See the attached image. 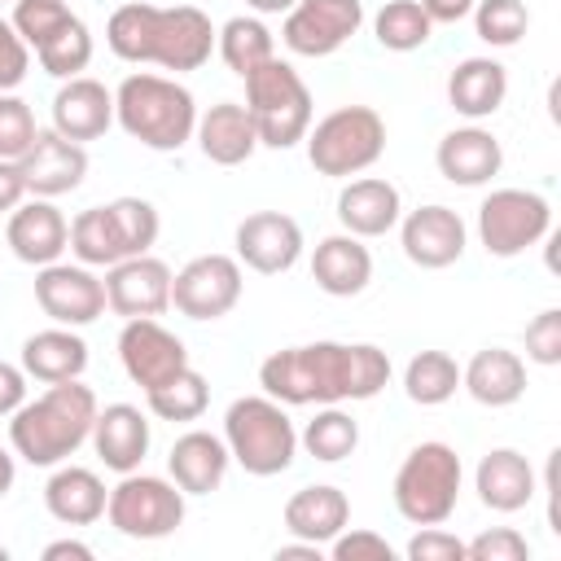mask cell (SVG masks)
<instances>
[{
	"instance_id": "8992f818",
	"label": "cell",
	"mask_w": 561,
	"mask_h": 561,
	"mask_svg": "<svg viewBox=\"0 0 561 561\" xmlns=\"http://www.w3.org/2000/svg\"><path fill=\"white\" fill-rule=\"evenodd\" d=\"M460 482H465V465L456 456V447L430 438V443H416L403 465L394 469V508L403 522L412 526H443L451 513H456V500H460Z\"/></svg>"
},
{
	"instance_id": "4dcf8cb0",
	"label": "cell",
	"mask_w": 561,
	"mask_h": 561,
	"mask_svg": "<svg viewBox=\"0 0 561 561\" xmlns=\"http://www.w3.org/2000/svg\"><path fill=\"white\" fill-rule=\"evenodd\" d=\"M460 386L469 390V399H478L482 408H508L526 394V364L517 351L504 346H486L478 351L465 368H460Z\"/></svg>"
},
{
	"instance_id": "7a4b0ae2",
	"label": "cell",
	"mask_w": 561,
	"mask_h": 561,
	"mask_svg": "<svg viewBox=\"0 0 561 561\" xmlns=\"http://www.w3.org/2000/svg\"><path fill=\"white\" fill-rule=\"evenodd\" d=\"M105 44L114 57L131 66H162V70H202L215 53V26L197 4H175L158 9L145 0L118 4L105 22Z\"/></svg>"
},
{
	"instance_id": "7dc6e473",
	"label": "cell",
	"mask_w": 561,
	"mask_h": 561,
	"mask_svg": "<svg viewBox=\"0 0 561 561\" xmlns=\"http://www.w3.org/2000/svg\"><path fill=\"white\" fill-rule=\"evenodd\" d=\"M408 561H465V539L443 526H421L408 539Z\"/></svg>"
},
{
	"instance_id": "484cf974",
	"label": "cell",
	"mask_w": 561,
	"mask_h": 561,
	"mask_svg": "<svg viewBox=\"0 0 561 561\" xmlns=\"http://www.w3.org/2000/svg\"><path fill=\"white\" fill-rule=\"evenodd\" d=\"M193 140H197L202 158L215 162V167H241L259 149L254 118H250V110L241 101H219L206 114H197Z\"/></svg>"
},
{
	"instance_id": "11a10c76",
	"label": "cell",
	"mask_w": 561,
	"mask_h": 561,
	"mask_svg": "<svg viewBox=\"0 0 561 561\" xmlns=\"http://www.w3.org/2000/svg\"><path fill=\"white\" fill-rule=\"evenodd\" d=\"M13 478H18V465H13V451L0 447V500L13 491Z\"/></svg>"
},
{
	"instance_id": "4fadbf2b",
	"label": "cell",
	"mask_w": 561,
	"mask_h": 561,
	"mask_svg": "<svg viewBox=\"0 0 561 561\" xmlns=\"http://www.w3.org/2000/svg\"><path fill=\"white\" fill-rule=\"evenodd\" d=\"M35 302L53 324L83 329L105 316V280L83 263H44L35 272Z\"/></svg>"
},
{
	"instance_id": "74e56055",
	"label": "cell",
	"mask_w": 561,
	"mask_h": 561,
	"mask_svg": "<svg viewBox=\"0 0 561 561\" xmlns=\"http://www.w3.org/2000/svg\"><path fill=\"white\" fill-rule=\"evenodd\" d=\"M145 403L158 421H197L210 403V386L197 368H180L175 377H167L162 386L145 390Z\"/></svg>"
},
{
	"instance_id": "f546056e",
	"label": "cell",
	"mask_w": 561,
	"mask_h": 561,
	"mask_svg": "<svg viewBox=\"0 0 561 561\" xmlns=\"http://www.w3.org/2000/svg\"><path fill=\"white\" fill-rule=\"evenodd\" d=\"M508 96V70L495 57H465L447 75V101L469 123L491 118Z\"/></svg>"
},
{
	"instance_id": "30bf717a",
	"label": "cell",
	"mask_w": 561,
	"mask_h": 561,
	"mask_svg": "<svg viewBox=\"0 0 561 561\" xmlns=\"http://www.w3.org/2000/svg\"><path fill=\"white\" fill-rule=\"evenodd\" d=\"M552 232V206L535 188H491L478 206V241L491 259H517Z\"/></svg>"
},
{
	"instance_id": "bcb514c9",
	"label": "cell",
	"mask_w": 561,
	"mask_h": 561,
	"mask_svg": "<svg viewBox=\"0 0 561 561\" xmlns=\"http://www.w3.org/2000/svg\"><path fill=\"white\" fill-rule=\"evenodd\" d=\"M324 548L333 561H394V548L377 530H342Z\"/></svg>"
},
{
	"instance_id": "680465c9",
	"label": "cell",
	"mask_w": 561,
	"mask_h": 561,
	"mask_svg": "<svg viewBox=\"0 0 561 561\" xmlns=\"http://www.w3.org/2000/svg\"><path fill=\"white\" fill-rule=\"evenodd\" d=\"M0 4H4V0H0Z\"/></svg>"
},
{
	"instance_id": "d4e9b609",
	"label": "cell",
	"mask_w": 561,
	"mask_h": 561,
	"mask_svg": "<svg viewBox=\"0 0 561 561\" xmlns=\"http://www.w3.org/2000/svg\"><path fill=\"white\" fill-rule=\"evenodd\" d=\"M228 443L219 434H206V430H188L171 443V456H167V473L171 482L184 491V495H210L224 486L228 478Z\"/></svg>"
},
{
	"instance_id": "b9f144b4",
	"label": "cell",
	"mask_w": 561,
	"mask_h": 561,
	"mask_svg": "<svg viewBox=\"0 0 561 561\" xmlns=\"http://www.w3.org/2000/svg\"><path fill=\"white\" fill-rule=\"evenodd\" d=\"M39 127H35V114L22 96L13 92H0V158L4 162H22L26 149L35 145Z\"/></svg>"
},
{
	"instance_id": "7c38bea8",
	"label": "cell",
	"mask_w": 561,
	"mask_h": 561,
	"mask_svg": "<svg viewBox=\"0 0 561 561\" xmlns=\"http://www.w3.org/2000/svg\"><path fill=\"white\" fill-rule=\"evenodd\" d=\"M364 26V0H298L280 22V44L294 57H329Z\"/></svg>"
},
{
	"instance_id": "5b68a950",
	"label": "cell",
	"mask_w": 561,
	"mask_h": 561,
	"mask_svg": "<svg viewBox=\"0 0 561 561\" xmlns=\"http://www.w3.org/2000/svg\"><path fill=\"white\" fill-rule=\"evenodd\" d=\"M219 438L228 443V456L254 478H276L298 456V430H294L285 403H276L272 394L232 399L228 412H224V434Z\"/></svg>"
},
{
	"instance_id": "836d02e7",
	"label": "cell",
	"mask_w": 561,
	"mask_h": 561,
	"mask_svg": "<svg viewBox=\"0 0 561 561\" xmlns=\"http://www.w3.org/2000/svg\"><path fill=\"white\" fill-rule=\"evenodd\" d=\"M215 48H219V57H224V66L232 70V75H250V70H259L267 57H276V39H272V31L263 26V18H254V13H241V18H228L219 31H215Z\"/></svg>"
},
{
	"instance_id": "f907efd6",
	"label": "cell",
	"mask_w": 561,
	"mask_h": 561,
	"mask_svg": "<svg viewBox=\"0 0 561 561\" xmlns=\"http://www.w3.org/2000/svg\"><path fill=\"white\" fill-rule=\"evenodd\" d=\"M18 202H26V175L18 162H4L0 158V215L13 210Z\"/></svg>"
},
{
	"instance_id": "7bdbcfd3",
	"label": "cell",
	"mask_w": 561,
	"mask_h": 561,
	"mask_svg": "<svg viewBox=\"0 0 561 561\" xmlns=\"http://www.w3.org/2000/svg\"><path fill=\"white\" fill-rule=\"evenodd\" d=\"M70 18L66 0H13V31L26 39V48H39L61 22Z\"/></svg>"
},
{
	"instance_id": "83f0119b",
	"label": "cell",
	"mask_w": 561,
	"mask_h": 561,
	"mask_svg": "<svg viewBox=\"0 0 561 561\" xmlns=\"http://www.w3.org/2000/svg\"><path fill=\"white\" fill-rule=\"evenodd\" d=\"M105 482L96 469H83V465H53L48 482H44V508L61 522V526H92L105 517Z\"/></svg>"
},
{
	"instance_id": "ba28073f",
	"label": "cell",
	"mask_w": 561,
	"mask_h": 561,
	"mask_svg": "<svg viewBox=\"0 0 561 561\" xmlns=\"http://www.w3.org/2000/svg\"><path fill=\"white\" fill-rule=\"evenodd\" d=\"M307 162L320 175L346 180L368 171L386 153V123L373 105H337L316 127H307Z\"/></svg>"
},
{
	"instance_id": "681fc988",
	"label": "cell",
	"mask_w": 561,
	"mask_h": 561,
	"mask_svg": "<svg viewBox=\"0 0 561 561\" xmlns=\"http://www.w3.org/2000/svg\"><path fill=\"white\" fill-rule=\"evenodd\" d=\"M26 403V373L22 364L0 359V416H13Z\"/></svg>"
},
{
	"instance_id": "c3c4849f",
	"label": "cell",
	"mask_w": 561,
	"mask_h": 561,
	"mask_svg": "<svg viewBox=\"0 0 561 561\" xmlns=\"http://www.w3.org/2000/svg\"><path fill=\"white\" fill-rule=\"evenodd\" d=\"M31 70V48L26 39L13 31V22L0 18V92H13Z\"/></svg>"
},
{
	"instance_id": "e575fe53",
	"label": "cell",
	"mask_w": 561,
	"mask_h": 561,
	"mask_svg": "<svg viewBox=\"0 0 561 561\" xmlns=\"http://www.w3.org/2000/svg\"><path fill=\"white\" fill-rule=\"evenodd\" d=\"M460 390V364L447 351H416L403 368V394L421 408H438Z\"/></svg>"
},
{
	"instance_id": "7402d4cb",
	"label": "cell",
	"mask_w": 561,
	"mask_h": 561,
	"mask_svg": "<svg viewBox=\"0 0 561 561\" xmlns=\"http://www.w3.org/2000/svg\"><path fill=\"white\" fill-rule=\"evenodd\" d=\"M399 215H403V197L381 175H359V180L342 184V193H337V224H342V232H351L359 241L386 237L390 228H399Z\"/></svg>"
},
{
	"instance_id": "ac0fdd59",
	"label": "cell",
	"mask_w": 561,
	"mask_h": 561,
	"mask_svg": "<svg viewBox=\"0 0 561 561\" xmlns=\"http://www.w3.org/2000/svg\"><path fill=\"white\" fill-rule=\"evenodd\" d=\"M4 241L22 263L44 267V263H57L61 250H70V224L53 206V197H26L9 210Z\"/></svg>"
},
{
	"instance_id": "816d5d0a",
	"label": "cell",
	"mask_w": 561,
	"mask_h": 561,
	"mask_svg": "<svg viewBox=\"0 0 561 561\" xmlns=\"http://www.w3.org/2000/svg\"><path fill=\"white\" fill-rule=\"evenodd\" d=\"M421 9H425V18L438 26H451V22H460V18H469L473 13V0H416Z\"/></svg>"
},
{
	"instance_id": "d6986e66",
	"label": "cell",
	"mask_w": 561,
	"mask_h": 561,
	"mask_svg": "<svg viewBox=\"0 0 561 561\" xmlns=\"http://www.w3.org/2000/svg\"><path fill=\"white\" fill-rule=\"evenodd\" d=\"M26 175V193L31 197H61L75 193L88 175V149L79 140H66L61 131H39L35 145L26 149V158L18 162Z\"/></svg>"
},
{
	"instance_id": "277c9868",
	"label": "cell",
	"mask_w": 561,
	"mask_h": 561,
	"mask_svg": "<svg viewBox=\"0 0 561 561\" xmlns=\"http://www.w3.org/2000/svg\"><path fill=\"white\" fill-rule=\"evenodd\" d=\"M114 123L153 153H175L193 140L197 101L184 83L167 75L136 70L114 88Z\"/></svg>"
},
{
	"instance_id": "e0dca14e",
	"label": "cell",
	"mask_w": 561,
	"mask_h": 561,
	"mask_svg": "<svg viewBox=\"0 0 561 561\" xmlns=\"http://www.w3.org/2000/svg\"><path fill=\"white\" fill-rule=\"evenodd\" d=\"M171 267L153 254H131L105 267V307L123 320L162 316L171 307Z\"/></svg>"
},
{
	"instance_id": "4316f807",
	"label": "cell",
	"mask_w": 561,
	"mask_h": 561,
	"mask_svg": "<svg viewBox=\"0 0 561 561\" xmlns=\"http://www.w3.org/2000/svg\"><path fill=\"white\" fill-rule=\"evenodd\" d=\"M311 280L329 294V298H355L368 289L373 280V254L359 237L351 232H333L324 241H316L311 250Z\"/></svg>"
},
{
	"instance_id": "60d3db41",
	"label": "cell",
	"mask_w": 561,
	"mask_h": 561,
	"mask_svg": "<svg viewBox=\"0 0 561 561\" xmlns=\"http://www.w3.org/2000/svg\"><path fill=\"white\" fill-rule=\"evenodd\" d=\"M110 215H114V224H118V237H123V245H127V259L153 250V241H158V232H162V219H158L153 202H145V197H114V202H110Z\"/></svg>"
},
{
	"instance_id": "f5cc1de1",
	"label": "cell",
	"mask_w": 561,
	"mask_h": 561,
	"mask_svg": "<svg viewBox=\"0 0 561 561\" xmlns=\"http://www.w3.org/2000/svg\"><path fill=\"white\" fill-rule=\"evenodd\" d=\"M92 557L96 552L88 543H79V539H57V543L44 548V561H92Z\"/></svg>"
},
{
	"instance_id": "d6a6232c",
	"label": "cell",
	"mask_w": 561,
	"mask_h": 561,
	"mask_svg": "<svg viewBox=\"0 0 561 561\" xmlns=\"http://www.w3.org/2000/svg\"><path fill=\"white\" fill-rule=\"evenodd\" d=\"M70 254L83 263V267H114L118 259H127V245L118 237V224L110 215V202L105 206H88L70 219Z\"/></svg>"
},
{
	"instance_id": "1f68e13d",
	"label": "cell",
	"mask_w": 561,
	"mask_h": 561,
	"mask_svg": "<svg viewBox=\"0 0 561 561\" xmlns=\"http://www.w3.org/2000/svg\"><path fill=\"white\" fill-rule=\"evenodd\" d=\"M83 368H88V342L66 324L39 329L22 342V373L44 386L75 381V377H83Z\"/></svg>"
},
{
	"instance_id": "6da1fadb",
	"label": "cell",
	"mask_w": 561,
	"mask_h": 561,
	"mask_svg": "<svg viewBox=\"0 0 561 561\" xmlns=\"http://www.w3.org/2000/svg\"><path fill=\"white\" fill-rule=\"evenodd\" d=\"M390 381V355L373 342H307L272 351L259 364V386L285 408L359 403Z\"/></svg>"
},
{
	"instance_id": "f35d334b",
	"label": "cell",
	"mask_w": 561,
	"mask_h": 561,
	"mask_svg": "<svg viewBox=\"0 0 561 561\" xmlns=\"http://www.w3.org/2000/svg\"><path fill=\"white\" fill-rule=\"evenodd\" d=\"M35 57H39L44 75H53V79H75V75H83L88 61H92V31L83 26V18L70 13V18L35 48Z\"/></svg>"
},
{
	"instance_id": "f1b7e54d",
	"label": "cell",
	"mask_w": 561,
	"mask_h": 561,
	"mask_svg": "<svg viewBox=\"0 0 561 561\" xmlns=\"http://www.w3.org/2000/svg\"><path fill=\"white\" fill-rule=\"evenodd\" d=\"M285 530L294 539H307V543H329L333 535L346 530L351 522V500L346 491L329 486V482H316V486H298L289 500H285Z\"/></svg>"
},
{
	"instance_id": "6f0895ef",
	"label": "cell",
	"mask_w": 561,
	"mask_h": 561,
	"mask_svg": "<svg viewBox=\"0 0 561 561\" xmlns=\"http://www.w3.org/2000/svg\"><path fill=\"white\" fill-rule=\"evenodd\" d=\"M0 561H9V548H4V543H0Z\"/></svg>"
},
{
	"instance_id": "9c48e42d",
	"label": "cell",
	"mask_w": 561,
	"mask_h": 561,
	"mask_svg": "<svg viewBox=\"0 0 561 561\" xmlns=\"http://www.w3.org/2000/svg\"><path fill=\"white\" fill-rule=\"evenodd\" d=\"M105 522L127 539H167L184 526V491L158 473H123L110 486Z\"/></svg>"
},
{
	"instance_id": "52a82bcc",
	"label": "cell",
	"mask_w": 561,
	"mask_h": 561,
	"mask_svg": "<svg viewBox=\"0 0 561 561\" xmlns=\"http://www.w3.org/2000/svg\"><path fill=\"white\" fill-rule=\"evenodd\" d=\"M245 110L254 118L259 145L294 149L311 127V88L289 61L267 57L259 70L245 75Z\"/></svg>"
},
{
	"instance_id": "5bb4252c",
	"label": "cell",
	"mask_w": 561,
	"mask_h": 561,
	"mask_svg": "<svg viewBox=\"0 0 561 561\" xmlns=\"http://www.w3.org/2000/svg\"><path fill=\"white\" fill-rule=\"evenodd\" d=\"M399 241H403L408 263H416L425 272H438V267L460 263V254L469 245V228L451 206L430 202V206H416V210L399 215Z\"/></svg>"
},
{
	"instance_id": "44dd1931",
	"label": "cell",
	"mask_w": 561,
	"mask_h": 561,
	"mask_svg": "<svg viewBox=\"0 0 561 561\" xmlns=\"http://www.w3.org/2000/svg\"><path fill=\"white\" fill-rule=\"evenodd\" d=\"M434 162H438V175H443L447 184L482 188V184H491V180L500 175L504 149H500V140H495L486 127L469 123V127H456V131H447V136L438 140Z\"/></svg>"
},
{
	"instance_id": "9a60e30c",
	"label": "cell",
	"mask_w": 561,
	"mask_h": 561,
	"mask_svg": "<svg viewBox=\"0 0 561 561\" xmlns=\"http://www.w3.org/2000/svg\"><path fill=\"white\" fill-rule=\"evenodd\" d=\"M118 359H123V373L140 390H153L167 377H175L180 368H188L184 342L167 324H158L153 316H136V320L123 324V333H118Z\"/></svg>"
},
{
	"instance_id": "3957f363",
	"label": "cell",
	"mask_w": 561,
	"mask_h": 561,
	"mask_svg": "<svg viewBox=\"0 0 561 561\" xmlns=\"http://www.w3.org/2000/svg\"><path fill=\"white\" fill-rule=\"evenodd\" d=\"M92 421H96L92 386H83L79 377L53 381L39 399H26L9 416V447H13V456H22L35 469H53L88 443Z\"/></svg>"
},
{
	"instance_id": "ffe728a7",
	"label": "cell",
	"mask_w": 561,
	"mask_h": 561,
	"mask_svg": "<svg viewBox=\"0 0 561 561\" xmlns=\"http://www.w3.org/2000/svg\"><path fill=\"white\" fill-rule=\"evenodd\" d=\"M110 127H114V92L92 75L61 79L53 96V131L83 145V140L105 136Z\"/></svg>"
},
{
	"instance_id": "ab89813d",
	"label": "cell",
	"mask_w": 561,
	"mask_h": 561,
	"mask_svg": "<svg viewBox=\"0 0 561 561\" xmlns=\"http://www.w3.org/2000/svg\"><path fill=\"white\" fill-rule=\"evenodd\" d=\"M473 31L491 48H513L530 31V9L522 0H473Z\"/></svg>"
},
{
	"instance_id": "db71d44e",
	"label": "cell",
	"mask_w": 561,
	"mask_h": 561,
	"mask_svg": "<svg viewBox=\"0 0 561 561\" xmlns=\"http://www.w3.org/2000/svg\"><path fill=\"white\" fill-rule=\"evenodd\" d=\"M276 561H320V543H307V539L280 543L276 548Z\"/></svg>"
},
{
	"instance_id": "ee69618b",
	"label": "cell",
	"mask_w": 561,
	"mask_h": 561,
	"mask_svg": "<svg viewBox=\"0 0 561 561\" xmlns=\"http://www.w3.org/2000/svg\"><path fill=\"white\" fill-rule=\"evenodd\" d=\"M465 557L469 561H530V543L513 526H491L465 543Z\"/></svg>"
},
{
	"instance_id": "8d00e7d4",
	"label": "cell",
	"mask_w": 561,
	"mask_h": 561,
	"mask_svg": "<svg viewBox=\"0 0 561 561\" xmlns=\"http://www.w3.org/2000/svg\"><path fill=\"white\" fill-rule=\"evenodd\" d=\"M373 35L390 53H416V48L430 44L434 22L425 18V9L416 0H386L377 9V18H373Z\"/></svg>"
},
{
	"instance_id": "9f6ffc18",
	"label": "cell",
	"mask_w": 561,
	"mask_h": 561,
	"mask_svg": "<svg viewBox=\"0 0 561 561\" xmlns=\"http://www.w3.org/2000/svg\"><path fill=\"white\" fill-rule=\"evenodd\" d=\"M254 13H289L298 0H245Z\"/></svg>"
},
{
	"instance_id": "8fae6325",
	"label": "cell",
	"mask_w": 561,
	"mask_h": 561,
	"mask_svg": "<svg viewBox=\"0 0 561 561\" xmlns=\"http://www.w3.org/2000/svg\"><path fill=\"white\" fill-rule=\"evenodd\" d=\"M241 285L232 254H197L171 276V307L188 320H219L241 302Z\"/></svg>"
},
{
	"instance_id": "cb8c5ba5",
	"label": "cell",
	"mask_w": 561,
	"mask_h": 561,
	"mask_svg": "<svg viewBox=\"0 0 561 561\" xmlns=\"http://www.w3.org/2000/svg\"><path fill=\"white\" fill-rule=\"evenodd\" d=\"M473 491L491 513H522L535 500L539 482L530 460L517 447H491L473 469Z\"/></svg>"
},
{
	"instance_id": "f6af8a7d",
	"label": "cell",
	"mask_w": 561,
	"mask_h": 561,
	"mask_svg": "<svg viewBox=\"0 0 561 561\" xmlns=\"http://www.w3.org/2000/svg\"><path fill=\"white\" fill-rule=\"evenodd\" d=\"M526 359L530 364H561V311L557 307H543L530 324H526Z\"/></svg>"
},
{
	"instance_id": "2e32d148",
	"label": "cell",
	"mask_w": 561,
	"mask_h": 561,
	"mask_svg": "<svg viewBox=\"0 0 561 561\" xmlns=\"http://www.w3.org/2000/svg\"><path fill=\"white\" fill-rule=\"evenodd\" d=\"M237 263L259 276H280L302 259V228L285 210H254L237 224Z\"/></svg>"
},
{
	"instance_id": "d590c367",
	"label": "cell",
	"mask_w": 561,
	"mask_h": 561,
	"mask_svg": "<svg viewBox=\"0 0 561 561\" xmlns=\"http://www.w3.org/2000/svg\"><path fill=\"white\" fill-rule=\"evenodd\" d=\"M298 447H307V456H316L324 465H337V460H346L359 447V425L337 403H320V412L298 434Z\"/></svg>"
},
{
	"instance_id": "603a6c76",
	"label": "cell",
	"mask_w": 561,
	"mask_h": 561,
	"mask_svg": "<svg viewBox=\"0 0 561 561\" xmlns=\"http://www.w3.org/2000/svg\"><path fill=\"white\" fill-rule=\"evenodd\" d=\"M88 438H92L105 469L131 473L149 456V416L136 403H105V408H96V421H92Z\"/></svg>"
}]
</instances>
